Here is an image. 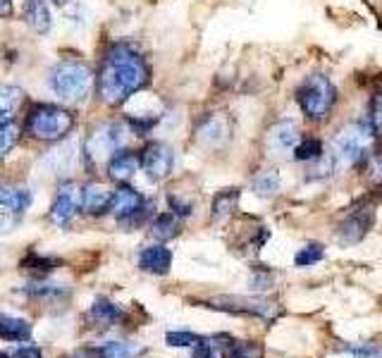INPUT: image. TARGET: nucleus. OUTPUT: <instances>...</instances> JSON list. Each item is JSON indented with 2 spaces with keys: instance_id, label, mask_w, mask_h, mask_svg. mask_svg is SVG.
I'll use <instances>...</instances> for the list:
<instances>
[{
  "instance_id": "35",
  "label": "nucleus",
  "mask_w": 382,
  "mask_h": 358,
  "mask_svg": "<svg viewBox=\"0 0 382 358\" xmlns=\"http://www.w3.org/2000/svg\"><path fill=\"white\" fill-rule=\"evenodd\" d=\"M347 351L356 358H375L382 354V351L378 347H373V344H354V347H347Z\"/></svg>"
},
{
  "instance_id": "3",
  "label": "nucleus",
  "mask_w": 382,
  "mask_h": 358,
  "mask_svg": "<svg viewBox=\"0 0 382 358\" xmlns=\"http://www.w3.org/2000/svg\"><path fill=\"white\" fill-rule=\"evenodd\" d=\"M373 136L375 131L371 124H349L337 131L335 141H332V158L340 167H354L361 160L371 158V148H373Z\"/></svg>"
},
{
  "instance_id": "12",
  "label": "nucleus",
  "mask_w": 382,
  "mask_h": 358,
  "mask_svg": "<svg viewBox=\"0 0 382 358\" xmlns=\"http://www.w3.org/2000/svg\"><path fill=\"white\" fill-rule=\"evenodd\" d=\"M229 136H232V124L220 112H213V115L203 117L196 127V141L205 148H222L229 141Z\"/></svg>"
},
{
  "instance_id": "15",
  "label": "nucleus",
  "mask_w": 382,
  "mask_h": 358,
  "mask_svg": "<svg viewBox=\"0 0 382 358\" xmlns=\"http://www.w3.org/2000/svg\"><path fill=\"white\" fill-rule=\"evenodd\" d=\"M139 268L151 275H167L172 268V253L165 246H148L139 253Z\"/></svg>"
},
{
  "instance_id": "22",
  "label": "nucleus",
  "mask_w": 382,
  "mask_h": 358,
  "mask_svg": "<svg viewBox=\"0 0 382 358\" xmlns=\"http://www.w3.org/2000/svg\"><path fill=\"white\" fill-rule=\"evenodd\" d=\"M27 294L36 301H48V304H58V301L67 299L70 289L65 285H53V282H34L27 287Z\"/></svg>"
},
{
  "instance_id": "17",
  "label": "nucleus",
  "mask_w": 382,
  "mask_h": 358,
  "mask_svg": "<svg viewBox=\"0 0 382 358\" xmlns=\"http://www.w3.org/2000/svg\"><path fill=\"white\" fill-rule=\"evenodd\" d=\"M112 193L105 189L103 184H86L81 189V210L89 213V215H98L110 208Z\"/></svg>"
},
{
  "instance_id": "18",
  "label": "nucleus",
  "mask_w": 382,
  "mask_h": 358,
  "mask_svg": "<svg viewBox=\"0 0 382 358\" xmlns=\"http://www.w3.org/2000/svg\"><path fill=\"white\" fill-rule=\"evenodd\" d=\"M0 339L5 342H29L31 339V323L15 316H0Z\"/></svg>"
},
{
  "instance_id": "30",
  "label": "nucleus",
  "mask_w": 382,
  "mask_h": 358,
  "mask_svg": "<svg viewBox=\"0 0 382 358\" xmlns=\"http://www.w3.org/2000/svg\"><path fill=\"white\" fill-rule=\"evenodd\" d=\"M368 124L373 127L375 136H382V91H378L371 98V105H368Z\"/></svg>"
},
{
  "instance_id": "34",
  "label": "nucleus",
  "mask_w": 382,
  "mask_h": 358,
  "mask_svg": "<svg viewBox=\"0 0 382 358\" xmlns=\"http://www.w3.org/2000/svg\"><path fill=\"white\" fill-rule=\"evenodd\" d=\"M193 358H220V351L213 344V337H201V342L193 347Z\"/></svg>"
},
{
  "instance_id": "2",
  "label": "nucleus",
  "mask_w": 382,
  "mask_h": 358,
  "mask_svg": "<svg viewBox=\"0 0 382 358\" xmlns=\"http://www.w3.org/2000/svg\"><path fill=\"white\" fill-rule=\"evenodd\" d=\"M48 86L65 103H81L93 89V72L81 60H62L48 72Z\"/></svg>"
},
{
  "instance_id": "29",
  "label": "nucleus",
  "mask_w": 382,
  "mask_h": 358,
  "mask_svg": "<svg viewBox=\"0 0 382 358\" xmlns=\"http://www.w3.org/2000/svg\"><path fill=\"white\" fill-rule=\"evenodd\" d=\"M323 256H325V251L321 244H309V246H304L299 251L294 263H297L299 268H311V265H316V263H321Z\"/></svg>"
},
{
  "instance_id": "14",
  "label": "nucleus",
  "mask_w": 382,
  "mask_h": 358,
  "mask_svg": "<svg viewBox=\"0 0 382 358\" xmlns=\"http://www.w3.org/2000/svg\"><path fill=\"white\" fill-rule=\"evenodd\" d=\"M143 196L139 191H134L131 186H120L115 193H112L110 198V213L117 217V222H124V220H129L131 215H136L141 208H143Z\"/></svg>"
},
{
  "instance_id": "8",
  "label": "nucleus",
  "mask_w": 382,
  "mask_h": 358,
  "mask_svg": "<svg viewBox=\"0 0 382 358\" xmlns=\"http://www.w3.org/2000/svg\"><path fill=\"white\" fill-rule=\"evenodd\" d=\"M299 141H302V134H299L297 124L292 119H280V122H275L268 129V155H273V158H290V155H294V148L299 146Z\"/></svg>"
},
{
  "instance_id": "36",
  "label": "nucleus",
  "mask_w": 382,
  "mask_h": 358,
  "mask_svg": "<svg viewBox=\"0 0 382 358\" xmlns=\"http://www.w3.org/2000/svg\"><path fill=\"white\" fill-rule=\"evenodd\" d=\"M170 205H172L174 215H181V217L191 215V210H193V205L189 203V201H181L179 196H170Z\"/></svg>"
},
{
  "instance_id": "5",
  "label": "nucleus",
  "mask_w": 382,
  "mask_h": 358,
  "mask_svg": "<svg viewBox=\"0 0 382 358\" xmlns=\"http://www.w3.org/2000/svg\"><path fill=\"white\" fill-rule=\"evenodd\" d=\"M297 100L302 105L304 115L313 119V122H321L332 112L337 103V89L335 84L323 77V74H311L304 79V84L297 89Z\"/></svg>"
},
{
  "instance_id": "38",
  "label": "nucleus",
  "mask_w": 382,
  "mask_h": 358,
  "mask_svg": "<svg viewBox=\"0 0 382 358\" xmlns=\"http://www.w3.org/2000/svg\"><path fill=\"white\" fill-rule=\"evenodd\" d=\"M12 15V3L10 0H0V17H10Z\"/></svg>"
},
{
  "instance_id": "33",
  "label": "nucleus",
  "mask_w": 382,
  "mask_h": 358,
  "mask_svg": "<svg viewBox=\"0 0 382 358\" xmlns=\"http://www.w3.org/2000/svg\"><path fill=\"white\" fill-rule=\"evenodd\" d=\"M273 273H268V270H256L251 275V280H249V285H251V292H265V289L273 287Z\"/></svg>"
},
{
  "instance_id": "11",
  "label": "nucleus",
  "mask_w": 382,
  "mask_h": 358,
  "mask_svg": "<svg viewBox=\"0 0 382 358\" xmlns=\"http://www.w3.org/2000/svg\"><path fill=\"white\" fill-rule=\"evenodd\" d=\"M371 222H373V205H368V203L356 205V208L347 215V220L340 225V229H337V239H340L344 246L359 244L361 239L368 234Z\"/></svg>"
},
{
  "instance_id": "20",
  "label": "nucleus",
  "mask_w": 382,
  "mask_h": 358,
  "mask_svg": "<svg viewBox=\"0 0 382 358\" xmlns=\"http://www.w3.org/2000/svg\"><path fill=\"white\" fill-rule=\"evenodd\" d=\"M89 316L96 320L98 325H103V328H112V325H117L124 320V311L108 299H96L89 311Z\"/></svg>"
},
{
  "instance_id": "1",
  "label": "nucleus",
  "mask_w": 382,
  "mask_h": 358,
  "mask_svg": "<svg viewBox=\"0 0 382 358\" xmlns=\"http://www.w3.org/2000/svg\"><path fill=\"white\" fill-rule=\"evenodd\" d=\"M148 65L134 48L117 43L103 58L101 72H98V96L105 105H122L124 100L134 96L148 84Z\"/></svg>"
},
{
  "instance_id": "26",
  "label": "nucleus",
  "mask_w": 382,
  "mask_h": 358,
  "mask_svg": "<svg viewBox=\"0 0 382 358\" xmlns=\"http://www.w3.org/2000/svg\"><path fill=\"white\" fill-rule=\"evenodd\" d=\"M325 155L323 141L321 139H304L299 141V146L294 148V158L299 162H318Z\"/></svg>"
},
{
  "instance_id": "40",
  "label": "nucleus",
  "mask_w": 382,
  "mask_h": 358,
  "mask_svg": "<svg viewBox=\"0 0 382 358\" xmlns=\"http://www.w3.org/2000/svg\"><path fill=\"white\" fill-rule=\"evenodd\" d=\"M0 358H10V354H0Z\"/></svg>"
},
{
  "instance_id": "28",
  "label": "nucleus",
  "mask_w": 382,
  "mask_h": 358,
  "mask_svg": "<svg viewBox=\"0 0 382 358\" xmlns=\"http://www.w3.org/2000/svg\"><path fill=\"white\" fill-rule=\"evenodd\" d=\"M20 127L15 122H8V124H0V160L15 148V143L20 141Z\"/></svg>"
},
{
  "instance_id": "39",
  "label": "nucleus",
  "mask_w": 382,
  "mask_h": 358,
  "mask_svg": "<svg viewBox=\"0 0 382 358\" xmlns=\"http://www.w3.org/2000/svg\"><path fill=\"white\" fill-rule=\"evenodd\" d=\"M53 3H55V5H67L70 0H53Z\"/></svg>"
},
{
  "instance_id": "27",
  "label": "nucleus",
  "mask_w": 382,
  "mask_h": 358,
  "mask_svg": "<svg viewBox=\"0 0 382 358\" xmlns=\"http://www.w3.org/2000/svg\"><path fill=\"white\" fill-rule=\"evenodd\" d=\"M139 354V349L131 347L127 342H108L98 349V356L101 358H134Z\"/></svg>"
},
{
  "instance_id": "4",
  "label": "nucleus",
  "mask_w": 382,
  "mask_h": 358,
  "mask_svg": "<svg viewBox=\"0 0 382 358\" xmlns=\"http://www.w3.org/2000/svg\"><path fill=\"white\" fill-rule=\"evenodd\" d=\"M74 127V115L58 105H36L27 117V134L39 141H60Z\"/></svg>"
},
{
  "instance_id": "9",
  "label": "nucleus",
  "mask_w": 382,
  "mask_h": 358,
  "mask_svg": "<svg viewBox=\"0 0 382 358\" xmlns=\"http://www.w3.org/2000/svg\"><path fill=\"white\" fill-rule=\"evenodd\" d=\"M210 309L237 313V316H256V318H263V320L277 318V309H275V304H270V301H265V299H251V297L215 299V301H210Z\"/></svg>"
},
{
  "instance_id": "6",
  "label": "nucleus",
  "mask_w": 382,
  "mask_h": 358,
  "mask_svg": "<svg viewBox=\"0 0 382 358\" xmlns=\"http://www.w3.org/2000/svg\"><path fill=\"white\" fill-rule=\"evenodd\" d=\"M31 205V191L24 186H0V234H8L22 222Z\"/></svg>"
},
{
  "instance_id": "24",
  "label": "nucleus",
  "mask_w": 382,
  "mask_h": 358,
  "mask_svg": "<svg viewBox=\"0 0 382 358\" xmlns=\"http://www.w3.org/2000/svg\"><path fill=\"white\" fill-rule=\"evenodd\" d=\"M239 203V189H225L220 193H215L213 198V220H225L227 215H232Z\"/></svg>"
},
{
  "instance_id": "25",
  "label": "nucleus",
  "mask_w": 382,
  "mask_h": 358,
  "mask_svg": "<svg viewBox=\"0 0 382 358\" xmlns=\"http://www.w3.org/2000/svg\"><path fill=\"white\" fill-rule=\"evenodd\" d=\"M151 232L158 241H170V239H174L179 234V222L172 213H160V215L153 220Z\"/></svg>"
},
{
  "instance_id": "37",
  "label": "nucleus",
  "mask_w": 382,
  "mask_h": 358,
  "mask_svg": "<svg viewBox=\"0 0 382 358\" xmlns=\"http://www.w3.org/2000/svg\"><path fill=\"white\" fill-rule=\"evenodd\" d=\"M10 358H43V354L39 347H17Z\"/></svg>"
},
{
  "instance_id": "16",
  "label": "nucleus",
  "mask_w": 382,
  "mask_h": 358,
  "mask_svg": "<svg viewBox=\"0 0 382 358\" xmlns=\"http://www.w3.org/2000/svg\"><path fill=\"white\" fill-rule=\"evenodd\" d=\"M139 169V158L131 150H117L108 160V174L112 181H129Z\"/></svg>"
},
{
  "instance_id": "10",
  "label": "nucleus",
  "mask_w": 382,
  "mask_h": 358,
  "mask_svg": "<svg viewBox=\"0 0 382 358\" xmlns=\"http://www.w3.org/2000/svg\"><path fill=\"white\" fill-rule=\"evenodd\" d=\"M141 167L153 181H162L170 177L172 167H174V150L167 143H148L141 153Z\"/></svg>"
},
{
  "instance_id": "31",
  "label": "nucleus",
  "mask_w": 382,
  "mask_h": 358,
  "mask_svg": "<svg viewBox=\"0 0 382 358\" xmlns=\"http://www.w3.org/2000/svg\"><path fill=\"white\" fill-rule=\"evenodd\" d=\"M165 342H167V347H196V344L201 342V337L193 335V332L177 330V332H167Z\"/></svg>"
},
{
  "instance_id": "19",
  "label": "nucleus",
  "mask_w": 382,
  "mask_h": 358,
  "mask_svg": "<svg viewBox=\"0 0 382 358\" xmlns=\"http://www.w3.org/2000/svg\"><path fill=\"white\" fill-rule=\"evenodd\" d=\"M22 103H24L22 89L0 84V124L12 122V117H15V112L22 108Z\"/></svg>"
},
{
  "instance_id": "23",
  "label": "nucleus",
  "mask_w": 382,
  "mask_h": 358,
  "mask_svg": "<svg viewBox=\"0 0 382 358\" xmlns=\"http://www.w3.org/2000/svg\"><path fill=\"white\" fill-rule=\"evenodd\" d=\"M280 186H282V179H280L277 169H263V172L256 174L251 181L253 193L261 198H273L275 193L280 191Z\"/></svg>"
},
{
  "instance_id": "7",
  "label": "nucleus",
  "mask_w": 382,
  "mask_h": 358,
  "mask_svg": "<svg viewBox=\"0 0 382 358\" xmlns=\"http://www.w3.org/2000/svg\"><path fill=\"white\" fill-rule=\"evenodd\" d=\"M122 141H124L122 124L105 122V124H101V127L93 129V134L89 136V141H86V155H89L93 162L112 158V155L120 150Z\"/></svg>"
},
{
  "instance_id": "13",
  "label": "nucleus",
  "mask_w": 382,
  "mask_h": 358,
  "mask_svg": "<svg viewBox=\"0 0 382 358\" xmlns=\"http://www.w3.org/2000/svg\"><path fill=\"white\" fill-rule=\"evenodd\" d=\"M81 208V189L77 184H62L58 196H55L53 205H51V213H48V217H51L53 225H67L70 220L77 215V210Z\"/></svg>"
},
{
  "instance_id": "32",
  "label": "nucleus",
  "mask_w": 382,
  "mask_h": 358,
  "mask_svg": "<svg viewBox=\"0 0 382 358\" xmlns=\"http://www.w3.org/2000/svg\"><path fill=\"white\" fill-rule=\"evenodd\" d=\"M60 261L55 258H46V256H36V253H29L27 258H24L22 265L27 270H43V273H48V270H53L55 265H58Z\"/></svg>"
},
{
  "instance_id": "21",
  "label": "nucleus",
  "mask_w": 382,
  "mask_h": 358,
  "mask_svg": "<svg viewBox=\"0 0 382 358\" xmlns=\"http://www.w3.org/2000/svg\"><path fill=\"white\" fill-rule=\"evenodd\" d=\"M24 20L34 31L39 34H46L51 29V12H48V5L43 0H27V8H24Z\"/></svg>"
}]
</instances>
